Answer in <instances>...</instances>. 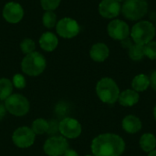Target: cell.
<instances>
[{"label": "cell", "instance_id": "44dd1931", "mask_svg": "<svg viewBox=\"0 0 156 156\" xmlns=\"http://www.w3.org/2000/svg\"><path fill=\"white\" fill-rule=\"evenodd\" d=\"M128 54L129 57L134 61L142 60L144 57V46L135 43L128 49Z\"/></svg>", "mask_w": 156, "mask_h": 156}, {"label": "cell", "instance_id": "52a82bcc", "mask_svg": "<svg viewBox=\"0 0 156 156\" xmlns=\"http://www.w3.org/2000/svg\"><path fill=\"white\" fill-rule=\"evenodd\" d=\"M44 152L48 156H62L69 149V143L63 136H51L44 144Z\"/></svg>", "mask_w": 156, "mask_h": 156}, {"label": "cell", "instance_id": "277c9868", "mask_svg": "<svg viewBox=\"0 0 156 156\" xmlns=\"http://www.w3.org/2000/svg\"><path fill=\"white\" fill-rule=\"evenodd\" d=\"M46 59L39 52H32L26 55L21 62L22 71L28 76H38L46 69Z\"/></svg>", "mask_w": 156, "mask_h": 156}, {"label": "cell", "instance_id": "9a60e30c", "mask_svg": "<svg viewBox=\"0 0 156 156\" xmlns=\"http://www.w3.org/2000/svg\"><path fill=\"white\" fill-rule=\"evenodd\" d=\"M122 126L126 133L130 134H133L141 131L143 127V123L137 116L127 115L123 118L122 122Z\"/></svg>", "mask_w": 156, "mask_h": 156}, {"label": "cell", "instance_id": "d4e9b609", "mask_svg": "<svg viewBox=\"0 0 156 156\" xmlns=\"http://www.w3.org/2000/svg\"><path fill=\"white\" fill-rule=\"evenodd\" d=\"M144 56L150 59H156V41H151L144 45Z\"/></svg>", "mask_w": 156, "mask_h": 156}, {"label": "cell", "instance_id": "484cf974", "mask_svg": "<svg viewBox=\"0 0 156 156\" xmlns=\"http://www.w3.org/2000/svg\"><path fill=\"white\" fill-rule=\"evenodd\" d=\"M61 0H40V4L43 9L46 11H53L59 5Z\"/></svg>", "mask_w": 156, "mask_h": 156}, {"label": "cell", "instance_id": "6da1fadb", "mask_svg": "<svg viewBox=\"0 0 156 156\" xmlns=\"http://www.w3.org/2000/svg\"><path fill=\"white\" fill-rule=\"evenodd\" d=\"M90 147L94 156H121L124 153L125 143L115 133H103L92 140Z\"/></svg>", "mask_w": 156, "mask_h": 156}, {"label": "cell", "instance_id": "7c38bea8", "mask_svg": "<svg viewBox=\"0 0 156 156\" xmlns=\"http://www.w3.org/2000/svg\"><path fill=\"white\" fill-rule=\"evenodd\" d=\"M3 16L8 23L16 24L22 20L24 16V9L18 3L9 2L4 6Z\"/></svg>", "mask_w": 156, "mask_h": 156}, {"label": "cell", "instance_id": "5bb4252c", "mask_svg": "<svg viewBox=\"0 0 156 156\" xmlns=\"http://www.w3.org/2000/svg\"><path fill=\"white\" fill-rule=\"evenodd\" d=\"M110 55V49L108 46H106L103 43H96L94 44L90 50V56L92 60L95 62H103L108 58Z\"/></svg>", "mask_w": 156, "mask_h": 156}, {"label": "cell", "instance_id": "e575fe53", "mask_svg": "<svg viewBox=\"0 0 156 156\" xmlns=\"http://www.w3.org/2000/svg\"><path fill=\"white\" fill-rule=\"evenodd\" d=\"M86 156H94V155H86Z\"/></svg>", "mask_w": 156, "mask_h": 156}, {"label": "cell", "instance_id": "e0dca14e", "mask_svg": "<svg viewBox=\"0 0 156 156\" xmlns=\"http://www.w3.org/2000/svg\"><path fill=\"white\" fill-rule=\"evenodd\" d=\"M39 45L43 50L51 52L54 49H56V48L58 47V39L55 34L51 32H46L41 35L39 38Z\"/></svg>", "mask_w": 156, "mask_h": 156}, {"label": "cell", "instance_id": "f1b7e54d", "mask_svg": "<svg viewBox=\"0 0 156 156\" xmlns=\"http://www.w3.org/2000/svg\"><path fill=\"white\" fill-rule=\"evenodd\" d=\"M150 85L154 90H156V70H154L150 76Z\"/></svg>", "mask_w": 156, "mask_h": 156}, {"label": "cell", "instance_id": "f546056e", "mask_svg": "<svg viewBox=\"0 0 156 156\" xmlns=\"http://www.w3.org/2000/svg\"><path fill=\"white\" fill-rule=\"evenodd\" d=\"M62 156H79V154H77L76 151H74L72 149H68Z\"/></svg>", "mask_w": 156, "mask_h": 156}, {"label": "cell", "instance_id": "4dcf8cb0", "mask_svg": "<svg viewBox=\"0 0 156 156\" xmlns=\"http://www.w3.org/2000/svg\"><path fill=\"white\" fill-rule=\"evenodd\" d=\"M5 112H6V110H5V105H2L0 104V121L5 117Z\"/></svg>", "mask_w": 156, "mask_h": 156}, {"label": "cell", "instance_id": "4fadbf2b", "mask_svg": "<svg viewBox=\"0 0 156 156\" xmlns=\"http://www.w3.org/2000/svg\"><path fill=\"white\" fill-rule=\"evenodd\" d=\"M120 2L116 0H102L99 5V13L100 15L108 19L114 18L119 16L121 12Z\"/></svg>", "mask_w": 156, "mask_h": 156}, {"label": "cell", "instance_id": "4316f807", "mask_svg": "<svg viewBox=\"0 0 156 156\" xmlns=\"http://www.w3.org/2000/svg\"><path fill=\"white\" fill-rule=\"evenodd\" d=\"M13 86H15L17 89H24L26 87V79L24 78V76H22L21 74H16L13 77Z\"/></svg>", "mask_w": 156, "mask_h": 156}, {"label": "cell", "instance_id": "5b68a950", "mask_svg": "<svg viewBox=\"0 0 156 156\" xmlns=\"http://www.w3.org/2000/svg\"><path fill=\"white\" fill-rule=\"evenodd\" d=\"M121 10L127 19L140 20L148 12V2L146 0H125Z\"/></svg>", "mask_w": 156, "mask_h": 156}, {"label": "cell", "instance_id": "ba28073f", "mask_svg": "<svg viewBox=\"0 0 156 156\" xmlns=\"http://www.w3.org/2000/svg\"><path fill=\"white\" fill-rule=\"evenodd\" d=\"M56 30L61 37L72 38L80 33V27L75 19L70 17H64L57 23Z\"/></svg>", "mask_w": 156, "mask_h": 156}, {"label": "cell", "instance_id": "8fae6325", "mask_svg": "<svg viewBox=\"0 0 156 156\" xmlns=\"http://www.w3.org/2000/svg\"><path fill=\"white\" fill-rule=\"evenodd\" d=\"M107 31H108L109 36L115 40H120V41L128 37L131 32L129 25L126 22L122 20H119V19L111 21L108 25Z\"/></svg>", "mask_w": 156, "mask_h": 156}, {"label": "cell", "instance_id": "3957f363", "mask_svg": "<svg viewBox=\"0 0 156 156\" xmlns=\"http://www.w3.org/2000/svg\"><path fill=\"white\" fill-rule=\"evenodd\" d=\"M155 32L156 28L154 24L150 21L144 20L139 21L133 25L130 34L134 43L144 46L153 41L155 36Z\"/></svg>", "mask_w": 156, "mask_h": 156}, {"label": "cell", "instance_id": "7a4b0ae2", "mask_svg": "<svg viewBox=\"0 0 156 156\" xmlns=\"http://www.w3.org/2000/svg\"><path fill=\"white\" fill-rule=\"evenodd\" d=\"M96 93L99 99L107 104L118 101L120 90L117 83L111 78H102L96 85Z\"/></svg>", "mask_w": 156, "mask_h": 156}, {"label": "cell", "instance_id": "30bf717a", "mask_svg": "<svg viewBox=\"0 0 156 156\" xmlns=\"http://www.w3.org/2000/svg\"><path fill=\"white\" fill-rule=\"evenodd\" d=\"M58 131L63 137L75 139L81 134V124L73 118H65L58 123Z\"/></svg>", "mask_w": 156, "mask_h": 156}, {"label": "cell", "instance_id": "ac0fdd59", "mask_svg": "<svg viewBox=\"0 0 156 156\" xmlns=\"http://www.w3.org/2000/svg\"><path fill=\"white\" fill-rule=\"evenodd\" d=\"M133 90L136 92L145 91L150 87V78L145 74H138L132 81Z\"/></svg>", "mask_w": 156, "mask_h": 156}, {"label": "cell", "instance_id": "7402d4cb", "mask_svg": "<svg viewBox=\"0 0 156 156\" xmlns=\"http://www.w3.org/2000/svg\"><path fill=\"white\" fill-rule=\"evenodd\" d=\"M48 127H49L48 122H47L46 120H44L42 118H38L33 122L31 129L35 134L41 135V134H44L45 133H48Z\"/></svg>", "mask_w": 156, "mask_h": 156}, {"label": "cell", "instance_id": "8992f818", "mask_svg": "<svg viewBox=\"0 0 156 156\" xmlns=\"http://www.w3.org/2000/svg\"><path fill=\"white\" fill-rule=\"evenodd\" d=\"M5 110L12 115L20 117L26 115L30 108L29 101L27 99L18 93L11 94L5 101Z\"/></svg>", "mask_w": 156, "mask_h": 156}, {"label": "cell", "instance_id": "cb8c5ba5", "mask_svg": "<svg viewBox=\"0 0 156 156\" xmlns=\"http://www.w3.org/2000/svg\"><path fill=\"white\" fill-rule=\"evenodd\" d=\"M35 48H36V44L30 38H26V39H24L20 43V49L26 55L34 52L35 51Z\"/></svg>", "mask_w": 156, "mask_h": 156}, {"label": "cell", "instance_id": "9c48e42d", "mask_svg": "<svg viewBox=\"0 0 156 156\" xmlns=\"http://www.w3.org/2000/svg\"><path fill=\"white\" fill-rule=\"evenodd\" d=\"M36 134L29 127L23 126L17 128L12 135V141L19 148H28L35 142Z\"/></svg>", "mask_w": 156, "mask_h": 156}, {"label": "cell", "instance_id": "2e32d148", "mask_svg": "<svg viewBox=\"0 0 156 156\" xmlns=\"http://www.w3.org/2000/svg\"><path fill=\"white\" fill-rule=\"evenodd\" d=\"M139 99L140 96L138 92H136L133 89L132 90L128 89L120 92L118 101L123 107H132L138 103Z\"/></svg>", "mask_w": 156, "mask_h": 156}, {"label": "cell", "instance_id": "d6986e66", "mask_svg": "<svg viewBox=\"0 0 156 156\" xmlns=\"http://www.w3.org/2000/svg\"><path fill=\"white\" fill-rule=\"evenodd\" d=\"M139 144L143 151L150 153L156 148V137L153 133H146L141 136Z\"/></svg>", "mask_w": 156, "mask_h": 156}, {"label": "cell", "instance_id": "836d02e7", "mask_svg": "<svg viewBox=\"0 0 156 156\" xmlns=\"http://www.w3.org/2000/svg\"><path fill=\"white\" fill-rule=\"evenodd\" d=\"M116 1H118V2H124L125 0H116Z\"/></svg>", "mask_w": 156, "mask_h": 156}, {"label": "cell", "instance_id": "1f68e13d", "mask_svg": "<svg viewBox=\"0 0 156 156\" xmlns=\"http://www.w3.org/2000/svg\"><path fill=\"white\" fill-rule=\"evenodd\" d=\"M148 156H156V149H154V150L152 151V152H150Z\"/></svg>", "mask_w": 156, "mask_h": 156}, {"label": "cell", "instance_id": "ffe728a7", "mask_svg": "<svg viewBox=\"0 0 156 156\" xmlns=\"http://www.w3.org/2000/svg\"><path fill=\"white\" fill-rule=\"evenodd\" d=\"M13 91V83L8 79H0V100L5 101Z\"/></svg>", "mask_w": 156, "mask_h": 156}, {"label": "cell", "instance_id": "83f0119b", "mask_svg": "<svg viewBox=\"0 0 156 156\" xmlns=\"http://www.w3.org/2000/svg\"><path fill=\"white\" fill-rule=\"evenodd\" d=\"M133 40L132 38H129V37H126V38L121 40V45H122V48H126V49H129V48L133 45Z\"/></svg>", "mask_w": 156, "mask_h": 156}, {"label": "cell", "instance_id": "d6a6232c", "mask_svg": "<svg viewBox=\"0 0 156 156\" xmlns=\"http://www.w3.org/2000/svg\"><path fill=\"white\" fill-rule=\"evenodd\" d=\"M154 119H155L156 121V105L155 107H154Z\"/></svg>", "mask_w": 156, "mask_h": 156}, {"label": "cell", "instance_id": "603a6c76", "mask_svg": "<svg viewBox=\"0 0 156 156\" xmlns=\"http://www.w3.org/2000/svg\"><path fill=\"white\" fill-rule=\"evenodd\" d=\"M43 25L47 28H52L57 25V16L53 11H47L42 17Z\"/></svg>", "mask_w": 156, "mask_h": 156}]
</instances>
